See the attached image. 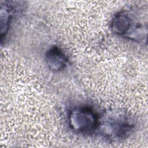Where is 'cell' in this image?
Wrapping results in <instances>:
<instances>
[{
    "instance_id": "obj_1",
    "label": "cell",
    "mask_w": 148,
    "mask_h": 148,
    "mask_svg": "<svg viewBox=\"0 0 148 148\" xmlns=\"http://www.w3.org/2000/svg\"><path fill=\"white\" fill-rule=\"evenodd\" d=\"M75 120L72 125L75 128L82 131H87L93 129L96 125L97 118L94 113L88 109H81L75 110L71 115Z\"/></svg>"
}]
</instances>
